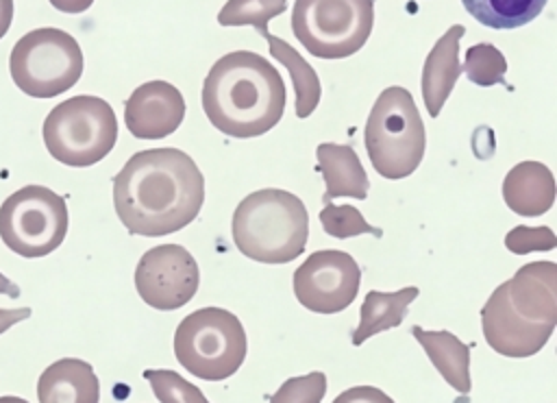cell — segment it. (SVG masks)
Here are the masks:
<instances>
[{"mask_svg":"<svg viewBox=\"0 0 557 403\" xmlns=\"http://www.w3.org/2000/svg\"><path fill=\"white\" fill-rule=\"evenodd\" d=\"M205 203V176L178 148L135 152L113 176V205L131 235L159 237L187 227Z\"/></svg>","mask_w":557,"mask_h":403,"instance_id":"1","label":"cell"},{"mask_svg":"<svg viewBox=\"0 0 557 403\" xmlns=\"http://www.w3.org/2000/svg\"><path fill=\"white\" fill-rule=\"evenodd\" d=\"M285 83L257 52L233 50L220 57L202 83V109L224 135L248 139L274 129L285 111Z\"/></svg>","mask_w":557,"mask_h":403,"instance_id":"2","label":"cell"},{"mask_svg":"<svg viewBox=\"0 0 557 403\" xmlns=\"http://www.w3.org/2000/svg\"><path fill=\"white\" fill-rule=\"evenodd\" d=\"M557 325V264L531 261L500 283L481 309L487 344L505 357H531Z\"/></svg>","mask_w":557,"mask_h":403,"instance_id":"3","label":"cell"},{"mask_svg":"<svg viewBox=\"0 0 557 403\" xmlns=\"http://www.w3.org/2000/svg\"><path fill=\"white\" fill-rule=\"evenodd\" d=\"M231 229L235 246L246 257L261 264H287L307 246L309 213L296 194L265 187L235 207Z\"/></svg>","mask_w":557,"mask_h":403,"instance_id":"4","label":"cell"},{"mask_svg":"<svg viewBox=\"0 0 557 403\" xmlns=\"http://www.w3.org/2000/svg\"><path fill=\"white\" fill-rule=\"evenodd\" d=\"M363 144L372 168L385 179H405L424 157L426 135L413 96L398 85L379 94L366 122Z\"/></svg>","mask_w":557,"mask_h":403,"instance_id":"5","label":"cell"},{"mask_svg":"<svg viewBox=\"0 0 557 403\" xmlns=\"http://www.w3.org/2000/svg\"><path fill=\"white\" fill-rule=\"evenodd\" d=\"M41 137L48 152L72 168L104 159L117 139V118L104 98L81 94L50 109Z\"/></svg>","mask_w":557,"mask_h":403,"instance_id":"6","label":"cell"},{"mask_svg":"<svg viewBox=\"0 0 557 403\" xmlns=\"http://www.w3.org/2000/svg\"><path fill=\"white\" fill-rule=\"evenodd\" d=\"M246 331L239 318L222 307H202L185 316L174 331V355L194 377L222 381L246 359Z\"/></svg>","mask_w":557,"mask_h":403,"instance_id":"7","label":"cell"},{"mask_svg":"<svg viewBox=\"0 0 557 403\" xmlns=\"http://www.w3.org/2000/svg\"><path fill=\"white\" fill-rule=\"evenodd\" d=\"M9 72L26 96L54 98L81 78L83 50L61 28H35L15 41L9 57Z\"/></svg>","mask_w":557,"mask_h":403,"instance_id":"8","label":"cell"},{"mask_svg":"<svg viewBox=\"0 0 557 403\" xmlns=\"http://www.w3.org/2000/svg\"><path fill=\"white\" fill-rule=\"evenodd\" d=\"M374 24V0H296L292 30L307 52L346 59L359 52Z\"/></svg>","mask_w":557,"mask_h":403,"instance_id":"9","label":"cell"},{"mask_svg":"<svg viewBox=\"0 0 557 403\" xmlns=\"http://www.w3.org/2000/svg\"><path fill=\"white\" fill-rule=\"evenodd\" d=\"M67 205L44 185H24L0 205V237L26 259L50 255L67 235Z\"/></svg>","mask_w":557,"mask_h":403,"instance_id":"10","label":"cell"},{"mask_svg":"<svg viewBox=\"0 0 557 403\" xmlns=\"http://www.w3.org/2000/svg\"><path fill=\"white\" fill-rule=\"evenodd\" d=\"M361 270L357 261L335 248L315 251L294 272V294L302 307L315 314L346 309L359 292Z\"/></svg>","mask_w":557,"mask_h":403,"instance_id":"11","label":"cell"},{"mask_svg":"<svg viewBox=\"0 0 557 403\" xmlns=\"http://www.w3.org/2000/svg\"><path fill=\"white\" fill-rule=\"evenodd\" d=\"M200 272L191 253L178 244L148 248L135 268V288L141 301L170 312L189 303L198 290Z\"/></svg>","mask_w":557,"mask_h":403,"instance_id":"12","label":"cell"},{"mask_svg":"<svg viewBox=\"0 0 557 403\" xmlns=\"http://www.w3.org/2000/svg\"><path fill=\"white\" fill-rule=\"evenodd\" d=\"M185 118V98L168 81L139 85L124 102L126 129L139 139H161L174 133Z\"/></svg>","mask_w":557,"mask_h":403,"instance_id":"13","label":"cell"},{"mask_svg":"<svg viewBox=\"0 0 557 403\" xmlns=\"http://www.w3.org/2000/svg\"><path fill=\"white\" fill-rule=\"evenodd\" d=\"M466 28L461 24H453L431 48L422 68V98L429 115H440L444 102L448 100L459 74V39Z\"/></svg>","mask_w":557,"mask_h":403,"instance_id":"14","label":"cell"},{"mask_svg":"<svg viewBox=\"0 0 557 403\" xmlns=\"http://www.w3.org/2000/svg\"><path fill=\"white\" fill-rule=\"evenodd\" d=\"M37 399L39 403H98L100 381L85 359L63 357L39 375Z\"/></svg>","mask_w":557,"mask_h":403,"instance_id":"15","label":"cell"},{"mask_svg":"<svg viewBox=\"0 0 557 403\" xmlns=\"http://www.w3.org/2000/svg\"><path fill=\"white\" fill-rule=\"evenodd\" d=\"M503 198L518 216L546 213L555 203V176L540 161L516 163L503 181Z\"/></svg>","mask_w":557,"mask_h":403,"instance_id":"16","label":"cell"},{"mask_svg":"<svg viewBox=\"0 0 557 403\" xmlns=\"http://www.w3.org/2000/svg\"><path fill=\"white\" fill-rule=\"evenodd\" d=\"M315 157V170L322 174L326 185V192L322 196L324 205H329L337 196H350L357 200H363L368 196V174L352 146L324 142L318 146Z\"/></svg>","mask_w":557,"mask_h":403,"instance_id":"17","label":"cell"},{"mask_svg":"<svg viewBox=\"0 0 557 403\" xmlns=\"http://www.w3.org/2000/svg\"><path fill=\"white\" fill-rule=\"evenodd\" d=\"M411 335L420 342L444 381L459 394H468L472 388L470 346L450 331H426L422 327H411Z\"/></svg>","mask_w":557,"mask_h":403,"instance_id":"18","label":"cell"},{"mask_svg":"<svg viewBox=\"0 0 557 403\" xmlns=\"http://www.w3.org/2000/svg\"><path fill=\"white\" fill-rule=\"evenodd\" d=\"M418 292L420 290L416 285H409V288H403L396 292L370 290L361 303V318L352 333V344L359 346L368 338H372L385 329L398 327L405 320L409 305L418 298Z\"/></svg>","mask_w":557,"mask_h":403,"instance_id":"19","label":"cell"},{"mask_svg":"<svg viewBox=\"0 0 557 403\" xmlns=\"http://www.w3.org/2000/svg\"><path fill=\"white\" fill-rule=\"evenodd\" d=\"M268 41L270 54L283 63L292 76V85H294V94H296V115L298 118H309L313 113V109L320 102L322 96V87L318 81L315 70L300 57V52H296L285 39L270 35L268 30L261 33Z\"/></svg>","mask_w":557,"mask_h":403,"instance_id":"20","label":"cell"},{"mask_svg":"<svg viewBox=\"0 0 557 403\" xmlns=\"http://www.w3.org/2000/svg\"><path fill=\"white\" fill-rule=\"evenodd\" d=\"M466 11L487 28H518L535 20L548 0H461Z\"/></svg>","mask_w":557,"mask_h":403,"instance_id":"21","label":"cell"},{"mask_svg":"<svg viewBox=\"0 0 557 403\" xmlns=\"http://www.w3.org/2000/svg\"><path fill=\"white\" fill-rule=\"evenodd\" d=\"M287 9V0H226L218 13L222 26H255L261 35L268 22Z\"/></svg>","mask_w":557,"mask_h":403,"instance_id":"22","label":"cell"},{"mask_svg":"<svg viewBox=\"0 0 557 403\" xmlns=\"http://www.w3.org/2000/svg\"><path fill=\"white\" fill-rule=\"evenodd\" d=\"M461 72H466L474 85L490 87V85L505 83L503 78L507 72V61L496 46L481 41L468 48L466 61L461 63Z\"/></svg>","mask_w":557,"mask_h":403,"instance_id":"23","label":"cell"},{"mask_svg":"<svg viewBox=\"0 0 557 403\" xmlns=\"http://www.w3.org/2000/svg\"><path fill=\"white\" fill-rule=\"evenodd\" d=\"M320 222H322V229L337 240L355 237L361 233H372L374 237L383 235V231L379 227L368 224L361 211L352 205H333V203L324 205V209L320 211Z\"/></svg>","mask_w":557,"mask_h":403,"instance_id":"24","label":"cell"},{"mask_svg":"<svg viewBox=\"0 0 557 403\" xmlns=\"http://www.w3.org/2000/svg\"><path fill=\"white\" fill-rule=\"evenodd\" d=\"M144 377L150 381V388L161 403H209L200 388L174 370L148 368Z\"/></svg>","mask_w":557,"mask_h":403,"instance_id":"25","label":"cell"},{"mask_svg":"<svg viewBox=\"0 0 557 403\" xmlns=\"http://www.w3.org/2000/svg\"><path fill=\"white\" fill-rule=\"evenodd\" d=\"M326 392L324 373L315 370L302 377H289L270 399L268 403H320Z\"/></svg>","mask_w":557,"mask_h":403,"instance_id":"26","label":"cell"},{"mask_svg":"<svg viewBox=\"0 0 557 403\" xmlns=\"http://www.w3.org/2000/svg\"><path fill=\"white\" fill-rule=\"evenodd\" d=\"M505 246L516 255L531 251H550L557 246V237L548 227H513L505 235Z\"/></svg>","mask_w":557,"mask_h":403,"instance_id":"27","label":"cell"},{"mask_svg":"<svg viewBox=\"0 0 557 403\" xmlns=\"http://www.w3.org/2000/svg\"><path fill=\"white\" fill-rule=\"evenodd\" d=\"M333 403H394V399L374 386H355L337 394Z\"/></svg>","mask_w":557,"mask_h":403,"instance_id":"28","label":"cell"},{"mask_svg":"<svg viewBox=\"0 0 557 403\" xmlns=\"http://www.w3.org/2000/svg\"><path fill=\"white\" fill-rule=\"evenodd\" d=\"M30 316V307H15V309H4L0 307V335L9 331L13 325L20 320H26Z\"/></svg>","mask_w":557,"mask_h":403,"instance_id":"29","label":"cell"},{"mask_svg":"<svg viewBox=\"0 0 557 403\" xmlns=\"http://www.w3.org/2000/svg\"><path fill=\"white\" fill-rule=\"evenodd\" d=\"M57 11L63 13H83L91 7L94 0H48Z\"/></svg>","mask_w":557,"mask_h":403,"instance_id":"30","label":"cell"},{"mask_svg":"<svg viewBox=\"0 0 557 403\" xmlns=\"http://www.w3.org/2000/svg\"><path fill=\"white\" fill-rule=\"evenodd\" d=\"M13 22V0H0V39L7 35Z\"/></svg>","mask_w":557,"mask_h":403,"instance_id":"31","label":"cell"},{"mask_svg":"<svg viewBox=\"0 0 557 403\" xmlns=\"http://www.w3.org/2000/svg\"><path fill=\"white\" fill-rule=\"evenodd\" d=\"M0 294H4V296H9V298H17L20 296V285L17 283H13L9 277H4L2 272H0Z\"/></svg>","mask_w":557,"mask_h":403,"instance_id":"32","label":"cell"},{"mask_svg":"<svg viewBox=\"0 0 557 403\" xmlns=\"http://www.w3.org/2000/svg\"><path fill=\"white\" fill-rule=\"evenodd\" d=\"M0 403H28V401L22 399V396H11V394H7V396H0Z\"/></svg>","mask_w":557,"mask_h":403,"instance_id":"33","label":"cell"}]
</instances>
